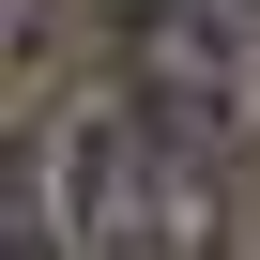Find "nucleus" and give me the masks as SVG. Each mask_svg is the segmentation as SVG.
<instances>
[{"instance_id":"f03ea898","label":"nucleus","mask_w":260,"mask_h":260,"mask_svg":"<svg viewBox=\"0 0 260 260\" xmlns=\"http://www.w3.org/2000/svg\"><path fill=\"white\" fill-rule=\"evenodd\" d=\"M107 92L184 153H260V0H107Z\"/></svg>"},{"instance_id":"20e7f679","label":"nucleus","mask_w":260,"mask_h":260,"mask_svg":"<svg viewBox=\"0 0 260 260\" xmlns=\"http://www.w3.org/2000/svg\"><path fill=\"white\" fill-rule=\"evenodd\" d=\"M31 16H46V0H0V46H16V31H31Z\"/></svg>"},{"instance_id":"f257e3e1","label":"nucleus","mask_w":260,"mask_h":260,"mask_svg":"<svg viewBox=\"0 0 260 260\" xmlns=\"http://www.w3.org/2000/svg\"><path fill=\"white\" fill-rule=\"evenodd\" d=\"M31 214L61 260H230V169L184 153L169 122H138L122 92H92L31 153Z\"/></svg>"},{"instance_id":"7ed1b4c3","label":"nucleus","mask_w":260,"mask_h":260,"mask_svg":"<svg viewBox=\"0 0 260 260\" xmlns=\"http://www.w3.org/2000/svg\"><path fill=\"white\" fill-rule=\"evenodd\" d=\"M0 260H61L46 214H31V169H0Z\"/></svg>"}]
</instances>
